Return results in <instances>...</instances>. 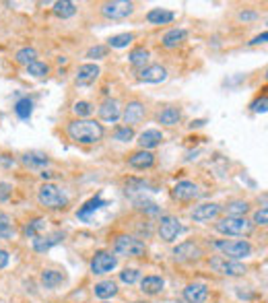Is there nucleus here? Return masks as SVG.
Returning a JSON list of instances; mask_svg holds the SVG:
<instances>
[{"label": "nucleus", "instance_id": "nucleus-35", "mask_svg": "<svg viewBox=\"0 0 268 303\" xmlns=\"http://www.w3.org/2000/svg\"><path fill=\"white\" fill-rule=\"evenodd\" d=\"M44 229H46V221H44V219H33V221H29V223L25 225V235L33 239V237L42 235Z\"/></svg>", "mask_w": 268, "mask_h": 303}, {"label": "nucleus", "instance_id": "nucleus-33", "mask_svg": "<svg viewBox=\"0 0 268 303\" xmlns=\"http://www.w3.org/2000/svg\"><path fill=\"white\" fill-rule=\"evenodd\" d=\"M0 237L3 239L15 237V225H13V219L7 213H0Z\"/></svg>", "mask_w": 268, "mask_h": 303}, {"label": "nucleus", "instance_id": "nucleus-21", "mask_svg": "<svg viewBox=\"0 0 268 303\" xmlns=\"http://www.w3.org/2000/svg\"><path fill=\"white\" fill-rule=\"evenodd\" d=\"M139 146L143 148V150H151V148H155V146H159L161 142H163V134H161V130H155V128H151V130H145L141 136H139Z\"/></svg>", "mask_w": 268, "mask_h": 303}, {"label": "nucleus", "instance_id": "nucleus-26", "mask_svg": "<svg viewBox=\"0 0 268 303\" xmlns=\"http://www.w3.org/2000/svg\"><path fill=\"white\" fill-rule=\"evenodd\" d=\"M149 50H145V48H134L130 54H128V60H130V64L134 66V68H145L147 66V62H149Z\"/></svg>", "mask_w": 268, "mask_h": 303}, {"label": "nucleus", "instance_id": "nucleus-40", "mask_svg": "<svg viewBox=\"0 0 268 303\" xmlns=\"http://www.w3.org/2000/svg\"><path fill=\"white\" fill-rule=\"evenodd\" d=\"M113 138H116V140H120V142H130V140L134 138V130H132V128H128V126H120V128H116Z\"/></svg>", "mask_w": 268, "mask_h": 303}, {"label": "nucleus", "instance_id": "nucleus-49", "mask_svg": "<svg viewBox=\"0 0 268 303\" xmlns=\"http://www.w3.org/2000/svg\"><path fill=\"white\" fill-rule=\"evenodd\" d=\"M9 258H11V256H9L7 250H0V270H3V268L9 264Z\"/></svg>", "mask_w": 268, "mask_h": 303}, {"label": "nucleus", "instance_id": "nucleus-6", "mask_svg": "<svg viewBox=\"0 0 268 303\" xmlns=\"http://www.w3.org/2000/svg\"><path fill=\"white\" fill-rule=\"evenodd\" d=\"M101 13H103V17H107L111 21H122L134 13V5L128 3V0H111V3H105L101 7Z\"/></svg>", "mask_w": 268, "mask_h": 303}, {"label": "nucleus", "instance_id": "nucleus-7", "mask_svg": "<svg viewBox=\"0 0 268 303\" xmlns=\"http://www.w3.org/2000/svg\"><path fill=\"white\" fill-rule=\"evenodd\" d=\"M210 268L219 274H225V276H241L245 274V266L237 260H227L223 256H215L210 258Z\"/></svg>", "mask_w": 268, "mask_h": 303}, {"label": "nucleus", "instance_id": "nucleus-38", "mask_svg": "<svg viewBox=\"0 0 268 303\" xmlns=\"http://www.w3.org/2000/svg\"><path fill=\"white\" fill-rule=\"evenodd\" d=\"M72 111L79 116V120H87V116L93 113V105L89 101H76L74 107H72Z\"/></svg>", "mask_w": 268, "mask_h": 303}, {"label": "nucleus", "instance_id": "nucleus-12", "mask_svg": "<svg viewBox=\"0 0 268 303\" xmlns=\"http://www.w3.org/2000/svg\"><path fill=\"white\" fill-rule=\"evenodd\" d=\"M60 241H64V233L62 231H54L50 235H37V237H33V250L37 254H46L48 250H52Z\"/></svg>", "mask_w": 268, "mask_h": 303}, {"label": "nucleus", "instance_id": "nucleus-23", "mask_svg": "<svg viewBox=\"0 0 268 303\" xmlns=\"http://www.w3.org/2000/svg\"><path fill=\"white\" fill-rule=\"evenodd\" d=\"M186 37H188V31L186 29H171V31H167L165 35H163V40H161V44H163V48H167V50H171V48H178V46H182L184 42H186Z\"/></svg>", "mask_w": 268, "mask_h": 303}, {"label": "nucleus", "instance_id": "nucleus-32", "mask_svg": "<svg viewBox=\"0 0 268 303\" xmlns=\"http://www.w3.org/2000/svg\"><path fill=\"white\" fill-rule=\"evenodd\" d=\"M15 113L21 118V120H29L31 113H33V101L29 97H21L17 103H15Z\"/></svg>", "mask_w": 268, "mask_h": 303}, {"label": "nucleus", "instance_id": "nucleus-28", "mask_svg": "<svg viewBox=\"0 0 268 303\" xmlns=\"http://www.w3.org/2000/svg\"><path fill=\"white\" fill-rule=\"evenodd\" d=\"M52 11H54V15L60 17V19H70V17H74V13H76V5L70 3V0H60V3L54 5Z\"/></svg>", "mask_w": 268, "mask_h": 303}, {"label": "nucleus", "instance_id": "nucleus-51", "mask_svg": "<svg viewBox=\"0 0 268 303\" xmlns=\"http://www.w3.org/2000/svg\"><path fill=\"white\" fill-rule=\"evenodd\" d=\"M40 176H42V180L46 182V180H50V178H52V172H42Z\"/></svg>", "mask_w": 268, "mask_h": 303}, {"label": "nucleus", "instance_id": "nucleus-3", "mask_svg": "<svg viewBox=\"0 0 268 303\" xmlns=\"http://www.w3.org/2000/svg\"><path fill=\"white\" fill-rule=\"evenodd\" d=\"M113 254L126 256V258H141L147 254L145 241L132 237V235H118L113 241Z\"/></svg>", "mask_w": 268, "mask_h": 303}, {"label": "nucleus", "instance_id": "nucleus-19", "mask_svg": "<svg viewBox=\"0 0 268 303\" xmlns=\"http://www.w3.org/2000/svg\"><path fill=\"white\" fill-rule=\"evenodd\" d=\"M21 163L29 169H42V167L50 165V157L46 153H42V150H29V153H25L21 157Z\"/></svg>", "mask_w": 268, "mask_h": 303}, {"label": "nucleus", "instance_id": "nucleus-20", "mask_svg": "<svg viewBox=\"0 0 268 303\" xmlns=\"http://www.w3.org/2000/svg\"><path fill=\"white\" fill-rule=\"evenodd\" d=\"M99 66L97 64H91V62H87V64H81L79 66V70H76V85H91V83H95V79L99 77Z\"/></svg>", "mask_w": 268, "mask_h": 303}, {"label": "nucleus", "instance_id": "nucleus-52", "mask_svg": "<svg viewBox=\"0 0 268 303\" xmlns=\"http://www.w3.org/2000/svg\"><path fill=\"white\" fill-rule=\"evenodd\" d=\"M202 124H204V120H196V122H192V124H190V126H192V128H194V126H202Z\"/></svg>", "mask_w": 268, "mask_h": 303}, {"label": "nucleus", "instance_id": "nucleus-36", "mask_svg": "<svg viewBox=\"0 0 268 303\" xmlns=\"http://www.w3.org/2000/svg\"><path fill=\"white\" fill-rule=\"evenodd\" d=\"M132 40H134V35H132V33H118V35H113V37H109V40H107V46H109V48H118V50H120V48H126Z\"/></svg>", "mask_w": 268, "mask_h": 303}, {"label": "nucleus", "instance_id": "nucleus-2", "mask_svg": "<svg viewBox=\"0 0 268 303\" xmlns=\"http://www.w3.org/2000/svg\"><path fill=\"white\" fill-rule=\"evenodd\" d=\"M37 200H40L42 206L52 209V211H60V209H64V206L68 204V198H66L64 190H62L60 186H56V184H50V182H46V184L40 188Z\"/></svg>", "mask_w": 268, "mask_h": 303}, {"label": "nucleus", "instance_id": "nucleus-31", "mask_svg": "<svg viewBox=\"0 0 268 303\" xmlns=\"http://www.w3.org/2000/svg\"><path fill=\"white\" fill-rule=\"evenodd\" d=\"M101 206H105V200H101V196H95V198L87 200L83 209H79L76 217H79V219H89V217H91V213H95V211H97V209H101Z\"/></svg>", "mask_w": 268, "mask_h": 303}, {"label": "nucleus", "instance_id": "nucleus-45", "mask_svg": "<svg viewBox=\"0 0 268 303\" xmlns=\"http://www.w3.org/2000/svg\"><path fill=\"white\" fill-rule=\"evenodd\" d=\"M13 194V186L7 182H0V202H7Z\"/></svg>", "mask_w": 268, "mask_h": 303}, {"label": "nucleus", "instance_id": "nucleus-42", "mask_svg": "<svg viewBox=\"0 0 268 303\" xmlns=\"http://www.w3.org/2000/svg\"><path fill=\"white\" fill-rule=\"evenodd\" d=\"M134 204H137V209H139V211L149 213V215H159V213H161V209H159L155 202H149V200H137Z\"/></svg>", "mask_w": 268, "mask_h": 303}, {"label": "nucleus", "instance_id": "nucleus-48", "mask_svg": "<svg viewBox=\"0 0 268 303\" xmlns=\"http://www.w3.org/2000/svg\"><path fill=\"white\" fill-rule=\"evenodd\" d=\"M266 40H268V33L264 31V33H260L258 37H254V40L250 42V46H260V44H266Z\"/></svg>", "mask_w": 268, "mask_h": 303}, {"label": "nucleus", "instance_id": "nucleus-53", "mask_svg": "<svg viewBox=\"0 0 268 303\" xmlns=\"http://www.w3.org/2000/svg\"><path fill=\"white\" fill-rule=\"evenodd\" d=\"M134 303H149V301H134Z\"/></svg>", "mask_w": 268, "mask_h": 303}, {"label": "nucleus", "instance_id": "nucleus-22", "mask_svg": "<svg viewBox=\"0 0 268 303\" xmlns=\"http://www.w3.org/2000/svg\"><path fill=\"white\" fill-rule=\"evenodd\" d=\"M176 19V13H171V11H167V9H151L149 13H147V21L151 23V25H167V23H171Z\"/></svg>", "mask_w": 268, "mask_h": 303}, {"label": "nucleus", "instance_id": "nucleus-44", "mask_svg": "<svg viewBox=\"0 0 268 303\" xmlns=\"http://www.w3.org/2000/svg\"><path fill=\"white\" fill-rule=\"evenodd\" d=\"M266 223H268V211H266V206H262L260 211H256L252 225H266Z\"/></svg>", "mask_w": 268, "mask_h": 303}, {"label": "nucleus", "instance_id": "nucleus-27", "mask_svg": "<svg viewBox=\"0 0 268 303\" xmlns=\"http://www.w3.org/2000/svg\"><path fill=\"white\" fill-rule=\"evenodd\" d=\"M221 209H225L227 217H245L250 213V204L245 200H231L229 204H225Z\"/></svg>", "mask_w": 268, "mask_h": 303}, {"label": "nucleus", "instance_id": "nucleus-41", "mask_svg": "<svg viewBox=\"0 0 268 303\" xmlns=\"http://www.w3.org/2000/svg\"><path fill=\"white\" fill-rule=\"evenodd\" d=\"M147 188H149V184L143 182V180L130 178V180L126 182V194H134V192H141V190H147Z\"/></svg>", "mask_w": 268, "mask_h": 303}, {"label": "nucleus", "instance_id": "nucleus-34", "mask_svg": "<svg viewBox=\"0 0 268 303\" xmlns=\"http://www.w3.org/2000/svg\"><path fill=\"white\" fill-rule=\"evenodd\" d=\"M15 60H17V64H23V66H29V64H33L35 60H37V52L33 50V48H21L17 54H15Z\"/></svg>", "mask_w": 268, "mask_h": 303}, {"label": "nucleus", "instance_id": "nucleus-15", "mask_svg": "<svg viewBox=\"0 0 268 303\" xmlns=\"http://www.w3.org/2000/svg\"><path fill=\"white\" fill-rule=\"evenodd\" d=\"M153 163H155V155L151 150H143V148L128 157V165L134 169H149V167H153Z\"/></svg>", "mask_w": 268, "mask_h": 303}, {"label": "nucleus", "instance_id": "nucleus-10", "mask_svg": "<svg viewBox=\"0 0 268 303\" xmlns=\"http://www.w3.org/2000/svg\"><path fill=\"white\" fill-rule=\"evenodd\" d=\"M118 266V258L109 252H95L91 258V272L93 274H107Z\"/></svg>", "mask_w": 268, "mask_h": 303}, {"label": "nucleus", "instance_id": "nucleus-50", "mask_svg": "<svg viewBox=\"0 0 268 303\" xmlns=\"http://www.w3.org/2000/svg\"><path fill=\"white\" fill-rule=\"evenodd\" d=\"M0 163H3L5 167H13L15 165V159L11 155H0Z\"/></svg>", "mask_w": 268, "mask_h": 303}, {"label": "nucleus", "instance_id": "nucleus-29", "mask_svg": "<svg viewBox=\"0 0 268 303\" xmlns=\"http://www.w3.org/2000/svg\"><path fill=\"white\" fill-rule=\"evenodd\" d=\"M64 282V274L58 272V270H44L42 272V285L46 289H56Z\"/></svg>", "mask_w": 268, "mask_h": 303}, {"label": "nucleus", "instance_id": "nucleus-30", "mask_svg": "<svg viewBox=\"0 0 268 303\" xmlns=\"http://www.w3.org/2000/svg\"><path fill=\"white\" fill-rule=\"evenodd\" d=\"M95 297H99V299H109V297H113L116 293H118V285L113 282V280H101V282H97L95 285Z\"/></svg>", "mask_w": 268, "mask_h": 303}, {"label": "nucleus", "instance_id": "nucleus-37", "mask_svg": "<svg viewBox=\"0 0 268 303\" xmlns=\"http://www.w3.org/2000/svg\"><path fill=\"white\" fill-rule=\"evenodd\" d=\"M27 72H29L31 77H35V79H44V77H48V72H50V66H48L46 62H40V60H35L33 64H29V66H27Z\"/></svg>", "mask_w": 268, "mask_h": 303}, {"label": "nucleus", "instance_id": "nucleus-8", "mask_svg": "<svg viewBox=\"0 0 268 303\" xmlns=\"http://www.w3.org/2000/svg\"><path fill=\"white\" fill-rule=\"evenodd\" d=\"M182 231H184V227H182L178 217H171V215H163L161 217V221H159V235H161L163 241H167V243L176 241Z\"/></svg>", "mask_w": 268, "mask_h": 303}, {"label": "nucleus", "instance_id": "nucleus-4", "mask_svg": "<svg viewBox=\"0 0 268 303\" xmlns=\"http://www.w3.org/2000/svg\"><path fill=\"white\" fill-rule=\"evenodd\" d=\"M215 229L223 235H250L254 231V225L245 217H225L215 223Z\"/></svg>", "mask_w": 268, "mask_h": 303}, {"label": "nucleus", "instance_id": "nucleus-25", "mask_svg": "<svg viewBox=\"0 0 268 303\" xmlns=\"http://www.w3.org/2000/svg\"><path fill=\"white\" fill-rule=\"evenodd\" d=\"M163 287H165V280L161 276H155V274L153 276H145L141 280V291L147 293V295H157V293L163 291Z\"/></svg>", "mask_w": 268, "mask_h": 303}, {"label": "nucleus", "instance_id": "nucleus-18", "mask_svg": "<svg viewBox=\"0 0 268 303\" xmlns=\"http://www.w3.org/2000/svg\"><path fill=\"white\" fill-rule=\"evenodd\" d=\"M208 297V289L202 282H192L184 289V299L188 303H204Z\"/></svg>", "mask_w": 268, "mask_h": 303}, {"label": "nucleus", "instance_id": "nucleus-11", "mask_svg": "<svg viewBox=\"0 0 268 303\" xmlns=\"http://www.w3.org/2000/svg\"><path fill=\"white\" fill-rule=\"evenodd\" d=\"M145 116H147V107L141 101H128V105L122 111V118L128 128H132L134 124H141L145 120Z\"/></svg>", "mask_w": 268, "mask_h": 303}, {"label": "nucleus", "instance_id": "nucleus-5", "mask_svg": "<svg viewBox=\"0 0 268 303\" xmlns=\"http://www.w3.org/2000/svg\"><path fill=\"white\" fill-rule=\"evenodd\" d=\"M215 248L223 252V258H231V260H239V258H245L252 254V245L243 239H231V241H215Z\"/></svg>", "mask_w": 268, "mask_h": 303}, {"label": "nucleus", "instance_id": "nucleus-16", "mask_svg": "<svg viewBox=\"0 0 268 303\" xmlns=\"http://www.w3.org/2000/svg\"><path fill=\"white\" fill-rule=\"evenodd\" d=\"M99 118H101L103 122H109V124L118 122V120L122 118V109H120L118 101H116V99H105V101L99 105Z\"/></svg>", "mask_w": 268, "mask_h": 303}, {"label": "nucleus", "instance_id": "nucleus-13", "mask_svg": "<svg viewBox=\"0 0 268 303\" xmlns=\"http://www.w3.org/2000/svg\"><path fill=\"white\" fill-rule=\"evenodd\" d=\"M171 196H174L176 200H180V202L194 200V198L198 196V186H196L194 182H188V180L178 182V184L174 186V190H171Z\"/></svg>", "mask_w": 268, "mask_h": 303}, {"label": "nucleus", "instance_id": "nucleus-17", "mask_svg": "<svg viewBox=\"0 0 268 303\" xmlns=\"http://www.w3.org/2000/svg\"><path fill=\"white\" fill-rule=\"evenodd\" d=\"M139 79L145 83H163L167 79V70L161 64H151L139 72Z\"/></svg>", "mask_w": 268, "mask_h": 303}, {"label": "nucleus", "instance_id": "nucleus-24", "mask_svg": "<svg viewBox=\"0 0 268 303\" xmlns=\"http://www.w3.org/2000/svg\"><path fill=\"white\" fill-rule=\"evenodd\" d=\"M182 120V109L180 107H165L157 113V122L163 126H176Z\"/></svg>", "mask_w": 268, "mask_h": 303}, {"label": "nucleus", "instance_id": "nucleus-9", "mask_svg": "<svg viewBox=\"0 0 268 303\" xmlns=\"http://www.w3.org/2000/svg\"><path fill=\"white\" fill-rule=\"evenodd\" d=\"M171 254H174V260L176 262H196V260H200L202 250L194 241H182V243H178L174 248Z\"/></svg>", "mask_w": 268, "mask_h": 303}, {"label": "nucleus", "instance_id": "nucleus-47", "mask_svg": "<svg viewBox=\"0 0 268 303\" xmlns=\"http://www.w3.org/2000/svg\"><path fill=\"white\" fill-rule=\"evenodd\" d=\"M258 17H260V15H258L256 11H241V13L237 15L239 21H256Z\"/></svg>", "mask_w": 268, "mask_h": 303}, {"label": "nucleus", "instance_id": "nucleus-46", "mask_svg": "<svg viewBox=\"0 0 268 303\" xmlns=\"http://www.w3.org/2000/svg\"><path fill=\"white\" fill-rule=\"evenodd\" d=\"M266 105H268V99H266V95H262L260 99H256V101L252 103V109H254V111H258V113H264V111L268 109Z\"/></svg>", "mask_w": 268, "mask_h": 303}, {"label": "nucleus", "instance_id": "nucleus-43", "mask_svg": "<svg viewBox=\"0 0 268 303\" xmlns=\"http://www.w3.org/2000/svg\"><path fill=\"white\" fill-rule=\"evenodd\" d=\"M105 56H107V46H93L87 52V58H95V60L105 58Z\"/></svg>", "mask_w": 268, "mask_h": 303}, {"label": "nucleus", "instance_id": "nucleus-54", "mask_svg": "<svg viewBox=\"0 0 268 303\" xmlns=\"http://www.w3.org/2000/svg\"><path fill=\"white\" fill-rule=\"evenodd\" d=\"M103 303H107V301H103Z\"/></svg>", "mask_w": 268, "mask_h": 303}, {"label": "nucleus", "instance_id": "nucleus-39", "mask_svg": "<svg viewBox=\"0 0 268 303\" xmlns=\"http://www.w3.org/2000/svg\"><path fill=\"white\" fill-rule=\"evenodd\" d=\"M139 276H141V272H139L137 268H124V270L120 272V280L126 282V285H134V282L139 280Z\"/></svg>", "mask_w": 268, "mask_h": 303}, {"label": "nucleus", "instance_id": "nucleus-14", "mask_svg": "<svg viewBox=\"0 0 268 303\" xmlns=\"http://www.w3.org/2000/svg\"><path fill=\"white\" fill-rule=\"evenodd\" d=\"M221 213V206L215 204V202H204V204H198L194 211H192V219L196 223H208L213 219H217Z\"/></svg>", "mask_w": 268, "mask_h": 303}, {"label": "nucleus", "instance_id": "nucleus-1", "mask_svg": "<svg viewBox=\"0 0 268 303\" xmlns=\"http://www.w3.org/2000/svg\"><path fill=\"white\" fill-rule=\"evenodd\" d=\"M66 130H68V136L72 140L81 142V144L99 142L103 138V134H105L103 126L99 122H95V120H89V118L87 120H72V122H68Z\"/></svg>", "mask_w": 268, "mask_h": 303}]
</instances>
